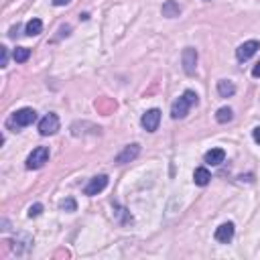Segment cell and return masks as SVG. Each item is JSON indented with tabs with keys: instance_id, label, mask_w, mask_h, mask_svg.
I'll list each match as a JSON object with an SVG mask.
<instances>
[{
	"instance_id": "12",
	"label": "cell",
	"mask_w": 260,
	"mask_h": 260,
	"mask_svg": "<svg viewBox=\"0 0 260 260\" xmlns=\"http://www.w3.org/2000/svg\"><path fill=\"white\" fill-rule=\"evenodd\" d=\"M193 181H195V185L206 187L211 181V173L208 171L206 167H199V169H195V173H193Z\"/></svg>"
},
{
	"instance_id": "9",
	"label": "cell",
	"mask_w": 260,
	"mask_h": 260,
	"mask_svg": "<svg viewBox=\"0 0 260 260\" xmlns=\"http://www.w3.org/2000/svg\"><path fill=\"white\" fill-rule=\"evenodd\" d=\"M140 155V144H128V146H124V151L116 156V163L118 165H124V163H130V161H134L137 156Z\"/></svg>"
},
{
	"instance_id": "24",
	"label": "cell",
	"mask_w": 260,
	"mask_h": 260,
	"mask_svg": "<svg viewBox=\"0 0 260 260\" xmlns=\"http://www.w3.org/2000/svg\"><path fill=\"white\" fill-rule=\"evenodd\" d=\"M206 2H208V0H206Z\"/></svg>"
},
{
	"instance_id": "7",
	"label": "cell",
	"mask_w": 260,
	"mask_h": 260,
	"mask_svg": "<svg viewBox=\"0 0 260 260\" xmlns=\"http://www.w3.org/2000/svg\"><path fill=\"white\" fill-rule=\"evenodd\" d=\"M258 49H260L258 41H246V43L240 45L238 49H236V57H238V61H248Z\"/></svg>"
},
{
	"instance_id": "20",
	"label": "cell",
	"mask_w": 260,
	"mask_h": 260,
	"mask_svg": "<svg viewBox=\"0 0 260 260\" xmlns=\"http://www.w3.org/2000/svg\"><path fill=\"white\" fill-rule=\"evenodd\" d=\"M0 53H2V61H0V65L6 67V61H8V49H6V47H0Z\"/></svg>"
},
{
	"instance_id": "10",
	"label": "cell",
	"mask_w": 260,
	"mask_h": 260,
	"mask_svg": "<svg viewBox=\"0 0 260 260\" xmlns=\"http://www.w3.org/2000/svg\"><path fill=\"white\" fill-rule=\"evenodd\" d=\"M232 238H234V224H232V222L222 224L220 228L216 230V240H218V242L228 244V242H232Z\"/></svg>"
},
{
	"instance_id": "17",
	"label": "cell",
	"mask_w": 260,
	"mask_h": 260,
	"mask_svg": "<svg viewBox=\"0 0 260 260\" xmlns=\"http://www.w3.org/2000/svg\"><path fill=\"white\" fill-rule=\"evenodd\" d=\"M13 57H15L17 63H25V61L31 57V49H27V47H17L15 53H13Z\"/></svg>"
},
{
	"instance_id": "13",
	"label": "cell",
	"mask_w": 260,
	"mask_h": 260,
	"mask_svg": "<svg viewBox=\"0 0 260 260\" xmlns=\"http://www.w3.org/2000/svg\"><path fill=\"white\" fill-rule=\"evenodd\" d=\"M218 94L222 98H232L236 94V86L230 80H220L218 82Z\"/></svg>"
},
{
	"instance_id": "19",
	"label": "cell",
	"mask_w": 260,
	"mask_h": 260,
	"mask_svg": "<svg viewBox=\"0 0 260 260\" xmlns=\"http://www.w3.org/2000/svg\"><path fill=\"white\" fill-rule=\"evenodd\" d=\"M41 211H43V206H41V203H35V206L29 208V218H37Z\"/></svg>"
},
{
	"instance_id": "2",
	"label": "cell",
	"mask_w": 260,
	"mask_h": 260,
	"mask_svg": "<svg viewBox=\"0 0 260 260\" xmlns=\"http://www.w3.org/2000/svg\"><path fill=\"white\" fill-rule=\"evenodd\" d=\"M37 120V112L33 110V108H20V110H17L13 116L8 118V128H15V130H18V128H25V126H31L33 122Z\"/></svg>"
},
{
	"instance_id": "1",
	"label": "cell",
	"mask_w": 260,
	"mask_h": 260,
	"mask_svg": "<svg viewBox=\"0 0 260 260\" xmlns=\"http://www.w3.org/2000/svg\"><path fill=\"white\" fill-rule=\"evenodd\" d=\"M197 94L195 92H191V89H187V92L181 96L179 100L173 102V106H171V116L175 120H181V118H185L189 114V108L191 106H197Z\"/></svg>"
},
{
	"instance_id": "18",
	"label": "cell",
	"mask_w": 260,
	"mask_h": 260,
	"mask_svg": "<svg viewBox=\"0 0 260 260\" xmlns=\"http://www.w3.org/2000/svg\"><path fill=\"white\" fill-rule=\"evenodd\" d=\"M75 201L71 199V197H67V199H63L61 201V209H65V211H75Z\"/></svg>"
},
{
	"instance_id": "22",
	"label": "cell",
	"mask_w": 260,
	"mask_h": 260,
	"mask_svg": "<svg viewBox=\"0 0 260 260\" xmlns=\"http://www.w3.org/2000/svg\"><path fill=\"white\" fill-rule=\"evenodd\" d=\"M252 77H260V61L254 65V69H252Z\"/></svg>"
},
{
	"instance_id": "5",
	"label": "cell",
	"mask_w": 260,
	"mask_h": 260,
	"mask_svg": "<svg viewBox=\"0 0 260 260\" xmlns=\"http://www.w3.org/2000/svg\"><path fill=\"white\" fill-rule=\"evenodd\" d=\"M57 130H59V118H57V114H47L39 122L41 137H51V134H55Z\"/></svg>"
},
{
	"instance_id": "4",
	"label": "cell",
	"mask_w": 260,
	"mask_h": 260,
	"mask_svg": "<svg viewBox=\"0 0 260 260\" xmlns=\"http://www.w3.org/2000/svg\"><path fill=\"white\" fill-rule=\"evenodd\" d=\"M159 122H161V110H149V112H144L142 118H140V124H142V128L146 132H155L156 128H159Z\"/></svg>"
},
{
	"instance_id": "14",
	"label": "cell",
	"mask_w": 260,
	"mask_h": 260,
	"mask_svg": "<svg viewBox=\"0 0 260 260\" xmlns=\"http://www.w3.org/2000/svg\"><path fill=\"white\" fill-rule=\"evenodd\" d=\"M181 15V6L175 2V0H167V2L163 4V17L167 18H175Z\"/></svg>"
},
{
	"instance_id": "11",
	"label": "cell",
	"mask_w": 260,
	"mask_h": 260,
	"mask_svg": "<svg viewBox=\"0 0 260 260\" xmlns=\"http://www.w3.org/2000/svg\"><path fill=\"white\" fill-rule=\"evenodd\" d=\"M224 159H225V151L224 149H211V151L206 153V163L208 165H213V167L222 165Z\"/></svg>"
},
{
	"instance_id": "15",
	"label": "cell",
	"mask_w": 260,
	"mask_h": 260,
	"mask_svg": "<svg viewBox=\"0 0 260 260\" xmlns=\"http://www.w3.org/2000/svg\"><path fill=\"white\" fill-rule=\"evenodd\" d=\"M41 31H43L41 18H31V20L27 22V35H29V37H37Z\"/></svg>"
},
{
	"instance_id": "8",
	"label": "cell",
	"mask_w": 260,
	"mask_h": 260,
	"mask_svg": "<svg viewBox=\"0 0 260 260\" xmlns=\"http://www.w3.org/2000/svg\"><path fill=\"white\" fill-rule=\"evenodd\" d=\"M108 187V177L106 175H98V177H94L89 183L86 185V189H84V193L86 195H98V193H102Z\"/></svg>"
},
{
	"instance_id": "6",
	"label": "cell",
	"mask_w": 260,
	"mask_h": 260,
	"mask_svg": "<svg viewBox=\"0 0 260 260\" xmlns=\"http://www.w3.org/2000/svg\"><path fill=\"white\" fill-rule=\"evenodd\" d=\"M181 59H183V69L187 75H193L195 69H197V51L193 47H187L181 55Z\"/></svg>"
},
{
	"instance_id": "3",
	"label": "cell",
	"mask_w": 260,
	"mask_h": 260,
	"mask_svg": "<svg viewBox=\"0 0 260 260\" xmlns=\"http://www.w3.org/2000/svg\"><path fill=\"white\" fill-rule=\"evenodd\" d=\"M45 163H49V149L47 146H37L35 151H33L29 155V159H27V169H41Z\"/></svg>"
},
{
	"instance_id": "16",
	"label": "cell",
	"mask_w": 260,
	"mask_h": 260,
	"mask_svg": "<svg viewBox=\"0 0 260 260\" xmlns=\"http://www.w3.org/2000/svg\"><path fill=\"white\" fill-rule=\"evenodd\" d=\"M232 118H234V114H232V108H228V106L220 108V110H218V114H216V120H218L220 124H228Z\"/></svg>"
},
{
	"instance_id": "23",
	"label": "cell",
	"mask_w": 260,
	"mask_h": 260,
	"mask_svg": "<svg viewBox=\"0 0 260 260\" xmlns=\"http://www.w3.org/2000/svg\"><path fill=\"white\" fill-rule=\"evenodd\" d=\"M71 0H53V4L55 6H65V4H69Z\"/></svg>"
},
{
	"instance_id": "21",
	"label": "cell",
	"mask_w": 260,
	"mask_h": 260,
	"mask_svg": "<svg viewBox=\"0 0 260 260\" xmlns=\"http://www.w3.org/2000/svg\"><path fill=\"white\" fill-rule=\"evenodd\" d=\"M252 137H254V140L260 144V126H256V128L252 130Z\"/></svg>"
}]
</instances>
